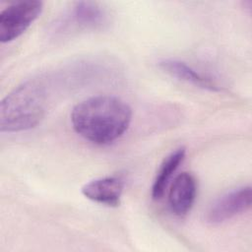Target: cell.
Here are the masks:
<instances>
[{
  "label": "cell",
  "mask_w": 252,
  "mask_h": 252,
  "mask_svg": "<svg viewBox=\"0 0 252 252\" xmlns=\"http://www.w3.org/2000/svg\"><path fill=\"white\" fill-rule=\"evenodd\" d=\"M131 121V107L115 95L88 97L77 103L71 112L74 131L96 145H107L119 139L128 130Z\"/></svg>",
  "instance_id": "6da1fadb"
},
{
  "label": "cell",
  "mask_w": 252,
  "mask_h": 252,
  "mask_svg": "<svg viewBox=\"0 0 252 252\" xmlns=\"http://www.w3.org/2000/svg\"><path fill=\"white\" fill-rule=\"evenodd\" d=\"M47 91L42 79H31L8 94L0 103V131L19 133L36 127L46 112Z\"/></svg>",
  "instance_id": "7a4b0ae2"
},
{
  "label": "cell",
  "mask_w": 252,
  "mask_h": 252,
  "mask_svg": "<svg viewBox=\"0 0 252 252\" xmlns=\"http://www.w3.org/2000/svg\"><path fill=\"white\" fill-rule=\"evenodd\" d=\"M43 3L37 0L18 1L8 5L0 13V41H13L22 35L40 16Z\"/></svg>",
  "instance_id": "3957f363"
},
{
  "label": "cell",
  "mask_w": 252,
  "mask_h": 252,
  "mask_svg": "<svg viewBox=\"0 0 252 252\" xmlns=\"http://www.w3.org/2000/svg\"><path fill=\"white\" fill-rule=\"evenodd\" d=\"M252 190L250 186H241L217 198L209 207L206 220L211 224L225 222L246 212L251 207Z\"/></svg>",
  "instance_id": "277c9868"
},
{
  "label": "cell",
  "mask_w": 252,
  "mask_h": 252,
  "mask_svg": "<svg viewBox=\"0 0 252 252\" xmlns=\"http://www.w3.org/2000/svg\"><path fill=\"white\" fill-rule=\"evenodd\" d=\"M197 195V181L190 172L179 173L168 191V206L172 214L185 217L191 211Z\"/></svg>",
  "instance_id": "5b68a950"
},
{
  "label": "cell",
  "mask_w": 252,
  "mask_h": 252,
  "mask_svg": "<svg viewBox=\"0 0 252 252\" xmlns=\"http://www.w3.org/2000/svg\"><path fill=\"white\" fill-rule=\"evenodd\" d=\"M124 181L118 176H106L93 179L83 185L81 192L89 200L108 206L120 205Z\"/></svg>",
  "instance_id": "8992f818"
},
{
  "label": "cell",
  "mask_w": 252,
  "mask_h": 252,
  "mask_svg": "<svg viewBox=\"0 0 252 252\" xmlns=\"http://www.w3.org/2000/svg\"><path fill=\"white\" fill-rule=\"evenodd\" d=\"M107 22L105 10L96 2L79 1L75 2L71 10L67 13L64 26H71L76 29H100Z\"/></svg>",
  "instance_id": "52a82bcc"
},
{
  "label": "cell",
  "mask_w": 252,
  "mask_h": 252,
  "mask_svg": "<svg viewBox=\"0 0 252 252\" xmlns=\"http://www.w3.org/2000/svg\"><path fill=\"white\" fill-rule=\"evenodd\" d=\"M158 66L162 72L179 81L211 92L221 91V88L213 78L204 75L181 60L165 58L158 61Z\"/></svg>",
  "instance_id": "ba28073f"
},
{
  "label": "cell",
  "mask_w": 252,
  "mask_h": 252,
  "mask_svg": "<svg viewBox=\"0 0 252 252\" xmlns=\"http://www.w3.org/2000/svg\"><path fill=\"white\" fill-rule=\"evenodd\" d=\"M185 156L186 149L184 147H179L163 158L152 185L151 195L154 200H158L162 197L172 175L184 160Z\"/></svg>",
  "instance_id": "9c48e42d"
}]
</instances>
